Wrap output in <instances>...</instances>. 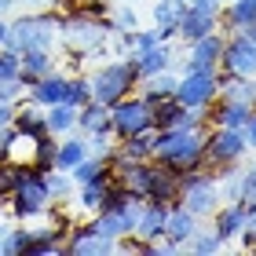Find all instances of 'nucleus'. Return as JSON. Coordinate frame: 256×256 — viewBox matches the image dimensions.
Returning a JSON list of instances; mask_svg holds the SVG:
<instances>
[{
    "label": "nucleus",
    "mask_w": 256,
    "mask_h": 256,
    "mask_svg": "<svg viewBox=\"0 0 256 256\" xmlns=\"http://www.w3.org/2000/svg\"><path fill=\"white\" fill-rule=\"evenodd\" d=\"M110 128L118 139H128L136 132H154V118H150V106L139 96H124L110 106Z\"/></svg>",
    "instance_id": "obj_7"
},
{
    "label": "nucleus",
    "mask_w": 256,
    "mask_h": 256,
    "mask_svg": "<svg viewBox=\"0 0 256 256\" xmlns=\"http://www.w3.org/2000/svg\"><path fill=\"white\" fill-rule=\"evenodd\" d=\"M22 66H18V52L0 48V80H18Z\"/></svg>",
    "instance_id": "obj_36"
},
{
    "label": "nucleus",
    "mask_w": 256,
    "mask_h": 256,
    "mask_svg": "<svg viewBox=\"0 0 256 256\" xmlns=\"http://www.w3.org/2000/svg\"><path fill=\"white\" fill-rule=\"evenodd\" d=\"M183 11H187V0H158V4H154V30H158L161 40L180 37L176 26H180Z\"/></svg>",
    "instance_id": "obj_17"
},
{
    "label": "nucleus",
    "mask_w": 256,
    "mask_h": 256,
    "mask_svg": "<svg viewBox=\"0 0 256 256\" xmlns=\"http://www.w3.org/2000/svg\"><path fill=\"white\" fill-rule=\"evenodd\" d=\"M106 183L110 180H96V183H80L77 187V208H84V212H99L102 208V194H106Z\"/></svg>",
    "instance_id": "obj_28"
},
{
    "label": "nucleus",
    "mask_w": 256,
    "mask_h": 256,
    "mask_svg": "<svg viewBox=\"0 0 256 256\" xmlns=\"http://www.w3.org/2000/svg\"><path fill=\"white\" fill-rule=\"evenodd\" d=\"M220 96V70H183L176 84V102L187 110H208Z\"/></svg>",
    "instance_id": "obj_5"
},
{
    "label": "nucleus",
    "mask_w": 256,
    "mask_h": 256,
    "mask_svg": "<svg viewBox=\"0 0 256 256\" xmlns=\"http://www.w3.org/2000/svg\"><path fill=\"white\" fill-rule=\"evenodd\" d=\"M227 242L216 234V230H194V238L187 242L183 249H190V252H202V256H212V252H224Z\"/></svg>",
    "instance_id": "obj_32"
},
{
    "label": "nucleus",
    "mask_w": 256,
    "mask_h": 256,
    "mask_svg": "<svg viewBox=\"0 0 256 256\" xmlns=\"http://www.w3.org/2000/svg\"><path fill=\"white\" fill-rule=\"evenodd\" d=\"M30 256H66V238H52V234H40L30 242Z\"/></svg>",
    "instance_id": "obj_34"
},
{
    "label": "nucleus",
    "mask_w": 256,
    "mask_h": 256,
    "mask_svg": "<svg viewBox=\"0 0 256 256\" xmlns=\"http://www.w3.org/2000/svg\"><path fill=\"white\" fill-rule=\"evenodd\" d=\"M194 230H198V216L190 212V208H183V205H172L168 208V220H165V238L187 246V242L194 238Z\"/></svg>",
    "instance_id": "obj_23"
},
{
    "label": "nucleus",
    "mask_w": 256,
    "mask_h": 256,
    "mask_svg": "<svg viewBox=\"0 0 256 256\" xmlns=\"http://www.w3.org/2000/svg\"><path fill=\"white\" fill-rule=\"evenodd\" d=\"M242 205H246V212L256 208V165L242 172Z\"/></svg>",
    "instance_id": "obj_37"
},
{
    "label": "nucleus",
    "mask_w": 256,
    "mask_h": 256,
    "mask_svg": "<svg viewBox=\"0 0 256 256\" xmlns=\"http://www.w3.org/2000/svg\"><path fill=\"white\" fill-rule=\"evenodd\" d=\"M11 128L26 136H48V121H44V106L40 102H15V118H11Z\"/></svg>",
    "instance_id": "obj_19"
},
{
    "label": "nucleus",
    "mask_w": 256,
    "mask_h": 256,
    "mask_svg": "<svg viewBox=\"0 0 256 256\" xmlns=\"http://www.w3.org/2000/svg\"><path fill=\"white\" fill-rule=\"evenodd\" d=\"M77 128L84 136H92V132H114L110 128V106L106 102H84V106L77 110Z\"/></svg>",
    "instance_id": "obj_25"
},
{
    "label": "nucleus",
    "mask_w": 256,
    "mask_h": 256,
    "mask_svg": "<svg viewBox=\"0 0 256 256\" xmlns=\"http://www.w3.org/2000/svg\"><path fill=\"white\" fill-rule=\"evenodd\" d=\"M106 252H118V242L96 234L88 224L66 230V256H106Z\"/></svg>",
    "instance_id": "obj_9"
},
{
    "label": "nucleus",
    "mask_w": 256,
    "mask_h": 256,
    "mask_svg": "<svg viewBox=\"0 0 256 256\" xmlns=\"http://www.w3.org/2000/svg\"><path fill=\"white\" fill-rule=\"evenodd\" d=\"M11 187H15V165H8V161H0V202H8Z\"/></svg>",
    "instance_id": "obj_40"
},
{
    "label": "nucleus",
    "mask_w": 256,
    "mask_h": 256,
    "mask_svg": "<svg viewBox=\"0 0 256 256\" xmlns=\"http://www.w3.org/2000/svg\"><path fill=\"white\" fill-rule=\"evenodd\" d=\"M220 74L230 77H256V40H249L246 33H227L224 55H220Z\"/></svg>",
    "instance_id": "obj_8"
},
{
    "label": "nucleus",
    "mask_w": 256,
    "mask_h": 256,
    "mask_svg": "<svg viewBox=\"0 0 256 256\" xmlns=\"http://www.w3.org/2000/svg\"><path fill=\"white\" fill-rule=\"evenodd\" d=\"M242 33H246V37H249V40H256V26H246V30H242Z\"/></svg>",
    "instance_id": "obj_48"
},
{
    "label": "nucleus",
    "mask_w": 256,
    "mask_h": 256,
    "mask_svg": "<svg viewBox=\"0 0 256 256\" xmlns=\"http://www.w3.org/2000/svg\"><path fill=\"white\" fill-rule=\"evenodd\" d=\"M44 121H48V136H70L77 128V106L55 102V106L44 110Z\"/></svg>",
    "instance_id": "obj_27"
},
{
    "label": "nucleus",
    "mask_w": 256,
    "mask_h": 256,
    "mask_svg": "<svg viewBox=\"0 0 256 256\" xmlns=\"http://www.w3.org/2000/svg\"><path fill=\"white\" fill-rule=\"evenodd\" d=\"M15 4H22V8H48L52 0H15Z\"/></svg>",
    "instance_id": "obj_45"
},
{
    "label": "nucleus",
    "mask_w": 256,
    "mask_h": 256,
    "mask_svg": "<svg viewBox=\"0 0 256 256\" xmlns=\"http://www.w3.org/2000/svg\"><path fill=\"white\" fill-rule=\"evenodd\" d=\"M242 238H246V246L256 249V208L246 212V227H242Z\"/></svg>",
    "instance_id": "obj_41"
},
{
    "label": "nucleus",
    "mask_w": 256,
    "mask_h": 256,
    "mask_svg": "<svg viewBox=\"0 0 256 256\" xmlns=\"http://www.w3.org/2000/svg\"><path fill=\"white\" fill-rule=\"evenodd\" d=\"M183 102H176V99H165V102H158V106H150V118H154V132L158 128H176L180 124V118H183Z\"/></svg>",
    "instance_id": "obj_30"
},
{
    "label": "nucleus",
    "mask_w": 256,
    "mask_h": 256,
    "mask_svg": "<svg viewBox=\"0 0 256 256\" xmlns=\"http://www.w3.org/2000/svg\"><path fill=\"white\" fill-rule=\"evenodd\" d=\"M224 33H242L246 26H256V0H227L220 11Z\"/></svg>",
    "instance_id": "obj_18"
},
{
    "label": "nucleus",
    "mask_w": 256,
    "mask_h": 256,
    "mask_svg": "<svg viewBox=\"0 0 256 256\" xmlns=\"http://www.w3.org/2000/svg\"><path fill=\"white\" fill-rule=\"evenodd\" d=\"M18 66H22L18 80L30 88L37 77H44V74H52V70H55V55H52L48 48H30V52L18 55Z\"/></svg>",
    "instance_id": "obj_20"
},
{
    "label": "nucleus",
    "mask_w": 256,
    "mask_h": 256,
    "mask_svg": "<svg viewBox=\"0 0 256 256\" xmlns=\"http://www.w3.org/2000/svg\"><path fill=\"white\" fill-rule=\"evenodd\" d=\"M92 80V99L96 102H106V106H114L118 99L124 96H132V88H136V66L128 62V59H118V62H106V66H99L96 70V77H88Z\"/></svg>",
    "instance_id": "obj_4"
},
{
    "label": "nucleus",
    "mask_w": 256,
    "mask_h": 256,
    "mask_svg": "<svg viewBox=\"0 0 256 256\" xmlns=\"http://www.w3.org/2000/svg\"><path fill=\"white\" fill-rule=\"evenodd\" d=\"M180 37L183 40H198V37H205V33H212V30H220V15H208V11H198V8H190L187 4V11H183V18H180Z\"/></svg>",
    "instance_id": "obj_21"
},
{
    "label": "nucleus",
    "mask_w": 256,
    "mask_h": 256,
    "mask_svg": "<svg viewBox=\"0 0 256 256\" xmlns=\"http://www.w3.org/2000/svg\"><path fill=\"white\" fill-rule=\"evenodd\" d=\"M11 8H18V4H15V0H0V18H4V15H8V11H11Z\"/></svg>",
    "instance_id": "obj_46"
},
{
    "label": "nucleus",
    "mask_w": 256,
    "mask_h": 256,
    "mask_svg": "<svg viewBox=\"0 0 256 256\" xmlns=\"http://www.w3.org/2000/svg\"><path fill=\"white\" fill-rule=\"evenodd\" d=\"M143 202L176 205V202H180V168L154 161V176H150V187H146V198H143Z\"/></svg>",
    "instance_id": "obj_12"
},
{
    "label": "nucleus",
    "mask_w": 256,
    "mask_h": 256,
    "mask_svg": "<svg viewBox=\"0 0 256 256\" xmlns=\"http://www.w3.org/2000/svg\"><path fill=\"white\" fill-rule=\"evenodd\" d=\"M249 150L242 128H208L205 132V168H230Z\"/></svg>",
    "instance_id": "obj_6"
},
{
    "label": "nucleus",
    "mask_w": 256,
    "mask_h": 256,
    "mask_svg": "<svg viewBox=\"0 0 256 256\" xmlns=\"http://www.w3.org/2000/svg\"><path fill=\"white\" fill-rule=\"evenodd\" d=\"M55 37H59V15H48V11H33V15H22L15 22H8V44L11 52H30V48H48Z\"/></svg>",
    "instance_id": "obj_3"
},
{
    "label": "nucleus",
    "mask_w": 256,
    "mask_h": 256,
    "mask_svg": "<svg viewBox=\"0 0 256 256\" xmlns=\"http://www.w3.org/2000/svg\"><path fill=\"white\" fill-rule=\"evenodd\" d=\"M224 4H227V0H224Z\"/></svg>",
    "instance_id": "obj_49"
},
{
    "label": "nucleus",
    "mask_w": 256,
    "mask_h": 256,
    "mask_svg": "<svg viewBox=\"0 0 256 256\" xmlns=\"http://www.w3.org/2000/svg\"><path fill=\"white\" fill-rule=\"evenodd\" d=\"M110 22H114V33H121V30H139V18H136L132 8H121L118 15H110Z\"/></svg>",
    "instance_id": "obj_38"
},
{
    "label": "nucleus",
    "mask_w": 256,
    "mask_h": 256,
    "mask_svg": "<svg viewBox=\"0 0 256 256\" xmlns=\"http://www.w3.org/2000/svg\"><path fill=\"white\" fill-rule=\"evenodd\" d=\"M8 44V18H0V48Z\"/></svg>",
    "instance_id": "obj_47"
},
{
    "label": "nucleus",
    "mask_w": 256,
    "mask_h": 256,
    "mask_svg": "<svg viewBox=\"0 0 256 256\" xmlns=\"http://www.w3.org/2000/svg\"><path fill=\"white\" fill-rule=\"evenodd\" d=\"M168 208H172V205H165V202H143V212H139V224H136V238H143V242L165 238Z\"/></svg>",
    "instance_id": "obj_14"
},
{
    "label": "nucleus",
    "mask_w": 256,
    "mask_h": 256,
    "mask_svg": "<svg viewBox=\"0 0 256 256\" xmlns=\"http://www.w3.org/2000/svg\"><path fill=\"white\" fill-rule=\"evenodd\" d=\"M242 132H246V143L256 150V106H252V118H249V124L242 128Z\"/></svg>",
    "instance_id": "obj_44"
},
{
    "label": "nucleus",
    "mask_w": 256,
    "mask_h": 256,
    "mask_svg": "<svg viewBox=\"0 0 256 256\" xmlns=\"http://www.w3.org/2000/svg\"><path fill=\"white\" fill-rule=\"evenodd\" d=\"M88 154H92V150H88V136L84 132H80V136H66L59 143V150H55V168H59V172H74Z\"/></svg>",
    "instance_id": "obj_22"
},
{
    "label": "nucleus",
    "mask_w": 256,
    "mask_h": 256,
    "mask_svg": "<svg viewBox=\"0 0 256 256\" xmlns=\"http://www.w3.org/2000/svg\"><path fill=\"white\" fill-rule=\"evenodd\" d=\"M176 84H180V77L172 74V70H161L154 77H143L139 99H143L146 106H158V102H165V99H176Z\"/></svg>",
    "instance_id": "obj_16"
},
{
    "label": "nucleus",
    "mask_w": 256,
    "mask_h": 256,
    "mask_svg": "<svg viewBox=\"0 0 256 256\" xmlns=\"http://www.w3.org/2000/svg\"><path fill=\"white\" fill-rule=\"evenodd\" d=\"M118 158L124 161H154V132H136L118 143Z\"/></svg>",
    "instance_id": "obj_26"
},
{
    "label": "nucleus",
    "mask_w": 256,
    "mask_h": 256,
    "mask_svg": "<svg viewBox=\"0 0 256 256\" xmlns=\"http://www.w3.org/2000/svg\"><path fill=\"white\" fill-rule=\"evenodd\" d=\"M249 118H252V102H238V99H224V96H216L212 106L205 110L208 128H246Z\"/></svg>",
    "instance_id": "obj_10"
},
{
    "label": "nucleus",
    "mask_w": 256,
    "mask_h": 256,
    "mask_svg": "<svg viewBox=\"0 0 256 256\" xmlns=\"http://www.w3.org/2000/svg\"><path fill=\"white\" fill-rule=\"evenodd\" d=\"M224 40H227V33H220V30L190 40V55H187V62H183V70H220Z\"/></svg>",
    "instance_id": "obj_11"
},
{
    "label": "nucleus",
    "mask_w": 256,
    "mask_h": 256,
    "mask_svg": "<svg viewBox=\"0 0 256 256\" xmlns=\"http://www.w3.org/2000/svg\"><path fill=\"white\" fill-rule=\"evenodd\" d=\"M11 118H15V102H0V132L11 128Z\"/></svg>",
    "instance_id": "obj_43"
},
{
    "label": "nucleus",
    "mask_w": 256,
    "mask_h": 256,
    "mask_svg": "<svg viewBox=\"0 0 256 256\" xmlns=\"http://www.w3.org/2000/svg\"><path fill=\"white\" fill-rule=\"evenodd\" d=\"M212 216H216V227H212V230H216L224 242H227V238H238L242 227H246V205H242V202H227L224 208H216Z\"/></svg>",
    "instance_id": "obj_24"
},
{
    "label": "nucleus",
    "mask_w": 256,
    "mask_h": 256,
    "mask_svg": "<svg viewBox=\"0 0 256 256\" xmlns=\"http://www.w3.org/2000/svg\"><path fill=\"white\" fill-rule=\"evenodd\" d=\"M44 187H48L52 202H70V198H74V176L52 168V172H44Z\"/></svg>",
    "instance_id": "obj_29"
},
{
    "label": "nucleus",
    "mask_w": 256,
    "mask_h": 256,
    "mask_svg": "<svg viewBox=\"0 0 256 256\" xmlns=\"http://www.w3.org/2000/svg\"><path fill=\"white\" fill-rule=\"evenodd\" d=\"M22 92H26L22 80H0V102H18Z\"/></svg>",
    "instance_id": "obj_39"
},
{
    "label": "nucleus",
    "mask_w": 256,
    "mask_h": 256,
    "mask_svg": "<svg viewBox=\"0 0 256 256\" xmlns=\"http://www.w3.org/2000/svg\"><path fill=\"white\" fill-rule=\"evenodd\" d=\"M30 242H33L30 227H8V230H4V256L26 252V249H30Z\"/></svg>",
    "instance_id": "obj_35"
},
{
    "label": "nucleus",
    "mask_w": 256,
    "mask_h": 256,
    "mask_svg": "<svg viewBox=\"0 0 256 256\" xmlns=\"http://www.w3.org/2000/svg\"><path fill=\"white\" fill-rule=\"evenodd\" d=\"M154 161L172 168H202L205 165V128H158L154 132Z\"/></svg>",
    "instance_id": "obj_1"
},
{
    "label": "nucleus",
    "mask_w": 256,
    "mask_h": 256,
    "mask_svg": "<svg viewBox=\"0 0 256 256\" xmlns=\"http://www.w3.org/2000/svg\"><path fill=\"white\" fill-rule=\"evenodd\" d=\"M220 96L224 99H238V102H252V80L220 74Z\"/></svg>",
    "instance_id": "obj_31"
},
{
    "label": "nucleus",
    "mask_w": 256,
    "mask_h": 256,
    "mask_svg": "<svg viewBox=\"0 0 256 256\" xmlns=\"http://www.w3.org/2000/svg\"><path fill=\"white\" fill-rule=\"evenodd\" d=\"M8 202H11V216L18 224L40 220L55 205L48 198V187H44V172L37 165H15V187H11Z\"/></svg>",
    "instance_id": "obj_2"
},
{
    "label": "nucleus",
    "mask_w": 256,
    "mask_h": 256,
    "mask_svg": "<svg viewBox=\"0 0 256 256\" xmlns=\"http://www.w3.org/2000/svg\"><path fill=\"white\" fill-rule=\"evenodd\" d=\"M190 8H198V11H208V15H220L224 11V0H187Z\"/></svg>",
    "instance_id": "obj_42"
},
{
    "label": "nucleus",
    "mask_w": 256,
    "mask_h": 256,
    "mask_svg": "<svg viewBox=\"0 0 256 256\" xmlns=\"http://www.w3.org/2000/svg\"><path fill=\"white\" fill-rule=\"evenodd\" d=\"M128 62L136 66L139 80L154 77V74H161V70H172V48H168V40H161V44H154V48H146V52H132Z\"/></svg>",
    "instance_id": "obj_13"
},
{
    "label": "nucleus",
    "mask_w": 256,
    "mask_h": 256,
    "mask_svg": "<svg viewBox=\"0 0 256 256\" xmlns=\"http://www.w3.org/2000/svg\"><path fill=\"white\" fill-rule=\"evenodd\" d=\"M26 92H30V99H33V102H40V106L48 110V106H55V102H62V99H66V74L52 70V74L37 77Z\"/></svg>",
    "instance_id": "obj_15"
},
{
    "label": "nucleus",
    "mask_w": 256,
    "mask_h": 256,
    "mask_svg": "<svg viewBox=\"0 0 256 256\" xmlns=\"http://www.w3.org/2000/svg\"><path fill=\"white\" fill-rule=\"evenodd\" d=\"M62 102H70V106H84V102H92V80L88 77H66V99Z\"/></svg>",
    "instance_id": "obj_33"
}]
</instances>
